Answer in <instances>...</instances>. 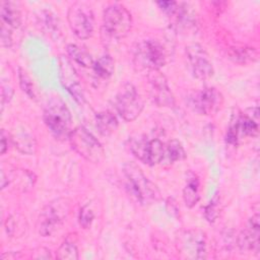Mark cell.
I'll return each mask as SVG.
<instances>
[{
    "instance_id": "obj_1",
    "label": "cell",
    "mask_w": 260,
    "mask_h": 260,
    "mask_svg": "<svg viewBox=\"0 0 260 260\" xmlns=\"http://www.w3.org/2000/svg\"><path fill=\"white\" fill-rule=\"evenodd\" d=\"M123 174L128 189L140 204L149 205L159 199V190L148 180L137 165L134 162L125 164L123 166Z\"/></svg>"
},
{
    "instance_id": "obj_2",
    "label": "cell",
    "mask_w": 260,
    "mask_h": 260,
    "mask_svg": "<svg viewBox=\"0 0 260 260\" xmlns=\"http://www.w3.org/2000/svg\"><path fill=\"white\" fill-rule=\"evenodd\" d=\"M44 122L57 139L69 138L72 128V117L64 101L59 96L52 98L44 110Z\"/></svg>"
},
{
    "instance_id": "obj_3",
    "label": "cell",
    "mask_w": 260,
    "mask_h": 260,
    "mask_svg": "<svg viewBox=\"0 0 260 260\" xmlns=\"http://www.w3.org/2000/svg\"><path fill=\"white\" fill-rule=\"evenodd\" d=\"M132 28L131 13L122 4L107 6L103 14L102 35L108 41H118L129 35Z\"/></svg>"
},
{
    "instance_id": "obj_4",
    "label": "cell",
    "mask_w": 260,
    "mask_h": 260,
    "mask_svg": "<svg viewBox=\"0 0 260 260\" xmlns=\"http://www.w3.org/2000/svg\"><path fill=\"white\" fill-rule=\"evenodd\" d=\"M72 209L68 198H58L48 203L41 211L38 219V232L43 237L51 236L67 218Z\"/></svg>"
},
{
    "instance_id": "obj_5",
    "label": "cell",
    "mask_w": 260,
    "mask_h": 260,
    "mask_svg": "<svg viewBox=\"0 0 260 260\" xmlns=\"http://www.w3.org/2000/svg\"><path fill=\"white\" fill-rule=\"evenodd\" d=\"M134 63L140 69L159 70L167 63L166 49L157 40L141 41L134 50Z\"/></svg>"
},
{
    "instance_id": "obj_6",
    "label": "cell",
    "mask_w": 260,
    "mask_h": 260,
    "mask_svg": "<svg viewBox=\"0 0 260 260\" xmlns=\"http://www.w3.org/2000/svg\"><path fill=\"white\" fill-rule=\"evenodd\" d=\"M69 141L72 148L86 160L99 164L105 157V150L100 141L84 127L79 126L72 130Z\"/></svg>"
},
{
    "instance_id": "obj_7",
    "label": "cell",
    "mask_w": 260,
    "mask_h": 260,
    "mask_svg": "<svg viewBox=\"0 0 260 260\" xmlns=\"http://www.w3.org/2000/svg\"><path fill=\"white\" fill-rule=\"evenodd\" d=\"M67 20L73 34L80 40L89 39L93 34L94 16L89 5L74 2L68 9Z\"/></svg>"
},
{
    "instance_id": "obj_8",
    "label": "cell",
    "mask_w": 260,
    "mask_h": 260,
    "mask_svg": "<svg viewBox=\"0 0 260 260\" xmlns=\"http://www.w3.org/2000/svg\"><path fill=\"white\" fill-rule=\"evenodd\" d=\"M114 105L118 114L127 122L135 120L144 108L140 94L131 83H125L121 86L115 96Z\"/></svg>"
},
{
    "instance_id": "obj_9",
    "label": "cell",
    "mask_w": 260,
    "mask_h": 260,
    "mask_svg": "<svg viewBox=\"0 0 260 260\" xmlns=\"http://www.w3.org/2000/svg\"><path fill=\"white\" fill-rule=\"evenodd\" d=\"M129 148L135 157L148 166L160 164L165 157V143L156 138L149 140L140 135L131 137Z\"/></svg>"
},
{
    "instance_id": "obj_10",
    "label": "cell",
    "mask_w": 260,
    "mask_h": 260,
    "mask_svg": "<svg viewBox=\"0 0 260 260\" xmlns=\"http://www.w3.org/2000/svg\"><path fill=\"white\" fill-rule=\"evenodd\" d=\"M187 104L194 112L208 116L221 108L223 96L215 87H204L191 92L187 98Z\"/></svg>"
},
{
    "instance_id": "obj_11",
    "label": "cell",
    "mask_w": 260,
    "mask_h": 260,
    "mask_svg": "<svg viewBox=\"0 0 260 260\" xmlns=\"http://www.w3.org/2000/svg\"><path fill=\"white\" fill-rule=\"evenodd\" d=\"M186 56L194 77L200 80H208L214 74V69L205 49L199 44H191L186 47Z\"/></svg>"
},
{
    "instance_id": "obj_12",
    "label": "cell",
    "mask_w": 260,
    "mask_h": 260,
    "mask_svg": "<svg viewBox=\"0 0 260 260\" xmlns=\"http://www.w3.org/2000/svg\"><path fill=\"white\" fill-rule=\"evenodd\" d=\"M58 62L59 77L62 85L67 89V91L74 98L77 103L82 104L84 102V94L80 85L79 77L76 70L72 66L70 59L65 56H60Z\"/></svg>"
},
{
    "instance_id": "obj_13",
    "label": "cell",
    "mask_w": 260,
    "mask_h": 260,
    "mask_svg": "<svg viewBox=\"0 0 260 260\" xmlns=\"http://www.w3.org/2000/svg\"><path fill=\"white\" fill-rule=\"evenodd\" d=\"M150 95L158 107L174 108L176 105L175 96L168 84V80L159 70L149 71Z\"/></svg>"
},
{
    "instance_id": "obj_14",
    "label": "cell",
    "mask_w": 260,
    "mask_h": 260,
    "mask_svg": "<svg viewBox=\"0 0 260 260\" xmlns=\"http://www.w3.org/2000/svg\"><path fill=\"white\" fill-rule=\"evenodd\" d=\"M259 215H253L247 229L243 230L238 237V247L243 252H259Z\"/></svg>"
},
{
    "instance_id": "obj_15",
    "label": "cell",
    "mask_w": 260,
    "mask_h": 260,
    "mask_svg": "<svg viewBox=\"0 0 260 260\" xmlns=\"http://www.w3.org/2000/svg\"><path fill=\"white\" fill-rule=\"evenodd\" d=\"M184 250L192 257L203 259L206 257L205 234L199 230H190L184 233L182 241Z\"/></svg>"
},
{
    "instance_id": "obj_16",
    "label": "cell",
    "mask_w": 260,
    "mask_h": 260,
    "mask_svg": "<svg viewBox=\"0 0 260 260\" xmlns=\"http://www.w3.org/2000/svg\"><path fill=\"white\" fill-rule=\"evenodd\" d=\"M1 25L14 30L21 23V13L17 3L12 1H1L0 3Z\"/></svg>"
},
{
    "instance_id": "obj_17",
    "label": "cell",
    "mask_w": 260,
    "mask_h": 260,
    "mask_svg": "<svg viewBox=\"0 0 260 260\" xmlns=\"http://www.w3.org/2000/svg\"><path fill=\"white\" fill-rule=\"evenodd\" d=\"M183 199L187 207H194L199 199V180L197 176L193 173H189L187 176V183L183 189Z\"/></svg>"
},
{
    "instance_id": "obj_18",
    "label": "cell",
    "mask_w": 260,
    "mask_h": 260,
    "mask_svg": "<svg viewBox=\"0 0 260 260\" xmlns=\"http://www.w3.org/2000/svg\"><path fill=\"white\" fill-rule=\"evenodd\" d=\"M95 124L99 132L104 136H110L118 128V120L110 111L100 112L95 116Z\"/></svg>"
},
{
    "instance_id": "obj_19",
    "label": "cell",
    "mask_w": 260,
    "mask_h": 260,
    "mask_svg": "<svg viewBox=\"0 0 260 260\" xmlns=\"http://www.w3.org/2000/svg\"><path fill=\"white\" fill-rule=\"evenodd\" d=\"M66 51L70 59L75 61L80 66L85 68H92L94 61L91 55L87 51H85L83 48L75 44H69L66 47Z\"/></svg>"
},
{
    "instance_id": "obj_20",
    "label": "cell",
    "mask_w": 260,
    "mask_h": 260,
    "mask_svg": "<svg viewBox=\"0 0 260 260\" xmlns=\"http://www.w3.org/2000/svg\"><path fill=\"white\" fill-rule=\"evenodd\" d=\"M185 158H186V151L183 145L181 144V142H179L176 139H173L165 144L164 160H167L168 164H174L175 161H180Z\"/></svg>"
},
{
    "instance_id": "obj_21",
    "label": "cell",
    "mask_w": 260,
    "mask_h": 260,
    "mask_svg": "<svg viewBox=\"0 0 260 260\" xmlns=\"http://www.w3.org/2000/svg\"><path fill=\"white\" fill-rule=\"evenodd\" d=\"M92 69L99 77L107 79L111 77L115 71L114 60L110 55H103L96 61H94Z\"/></svg>"
},
{
    "instance_id": "obj_22",
    "label": "cell",
    "mask_w": 260,
    "mask_h": 260,
    "mask_svg": "<svg viewBox=\"0 0 260 260\" xmlns=\"http://www.w3.org/2000/svg\"><path fill=\"white\" fill-rule=\"evenodd\" d=\"M13 142L19 151L25 154H32L36 151V140L27 133H18L13 136Z\"/></svg>"
},
{
    "instance_id": "obj_23",
    "label": "cell",
    "mask_w": 260,
    "mask_h": 260,
    "mask_svg": "<svg viewBox=\"0 0 260 260\" xmlns=\"http://www.w3.org/2000/svg\"><path fill=\"white\" fill-rule=\"evenodd\" d=\"M56 258L60 260H76L79 258L78 249L75 244L70 239H66L56 252Z\"/></svg>"
},
{
    "instance_id": "obj_24",
    "label": "cell",
    "mask_w": 260,
    "mask_h": 260,
    "mask_svg": "<svg viewBox=\"0 0 260 260\" xmlns=\"http://www.w3.org/2000/svg\"><path fill=\"white\" fill-rule=\"evenodd\" d=\"M18 80H19V85H20V88L22 89V91L25 92L30 99H35L36 91H35L34 83L30 80V78L28 77V75L26 74V72L24 70H22L21 68L18 69Z\"/></svg>"
},
{
    "instance_id": "obj_25",
    "label": "cell",
    "mask_w": 260,
    "mask_h": 260,
    "mask_svg": "<svg viewBox=\"0 0 260 260\" xmlns=\"http://www.w3.org/2000/svg\"><path fill=\"white\" fill-rule=\"evenodd\" d=\"M218 203H219V200H218V196L215 195L213 197V199L209 202L208 205L205 206V209H204V216L205 218L207 219V221L209 222H213L217 216H218Z\"/></svg>"
},
{
    "instance_id": "obj_26",
    "label": "cell",
    "mask_w": 260,
    "mask_h": 260,
    "mask_svg": "<svg viewBox=\"0 0 260 260\" xmlns=\"http://www.w3.org/2000/svg\"><path fill=\"white\" fill-rule=\"evenodd\" d=\"M93 218H94L93 211L89 208L88 205H84L83 207L80 208L78 220H79V223L82 228H84V229L89 228Z\"/></svg>"
},
{
    "instance_id": "obj_27",
    "label": "cell",
    "mask_w": 260,
    "mask_h": 260,
    "mask_svg": "<svg viewBox=\"0 0 260 260\" xmlns=\"http://www.w3.org/2000/svg\"><path fill=\"white\" fill-rule=\"evenodd\" d=\"M253 50H249V49H241L237 52H235L234 54H232V58L235 59V61H240L241 62H245V61H251L253 60V57H255L253 55Z\"/></svg>"
},
{
    "instance_id": "obj_28",
    "label": "cell",
    "mask_w": 260,
    "mask_h": 260,
    "mask_svg": "<svg viewBox=\"0 0 260 260\" xmlns=\"http://www.w3.org/2000/svg\"><path fill=\"white\" fill-rule=\"evenodd\" d=\"M8 135H6L5 130H1V138H0V149H1V154H4L8 148Z\"/></svg>"
}]
</instances>
